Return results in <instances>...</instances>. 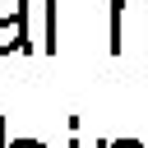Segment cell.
Listing matches in <instances>:
<instances>
[{"instance_id": "6da1fadb", "label": "cell", "mask_w": 148, "mask_h": 148, "mask_svg": "<svg viewBox=\"0 0 148 148\" xmlns=\"http://www.w3.org/2000/svg\"><path fill=\"white\" fill-rule=\"evenodd\" d=\"M130 42L148 46V0H111V51L120 56Z\"/></svg>"}, {"instance_id": "7a4b0ae2", "label": "cell", "mask_w": 148, "mask_h": 148, "mask_svg": "<svg viewBox=\"0 0 148 148\" xmlns=\"http://www.w3.org/2000/svg\"><path fill=\"white\" fill-rule=\"evenodd\" d=\"M5 51H28V14L0 18V56Z\"/></svg>"}, {"instance_id": "3957f363", "label": "cell", "mask_w": 148, "mask_h": 148, "mask_svg": "<svg viewBox=\"0 0 148 148\" xmlns=\"http://www.w3.org/2000/svg\"><path fill=\"white\" fill-rule=\"evenodd\" d=\"M28 14V0H0V18H18Z\"/></svg>"}, {"instance_id": "277c9868", "label": "cell", "mask_w": 148, "mask_h": 148, "mask_svg": "<svg viewBox=\"0 0 148 148\" xmlns=\"http://www.w3.org/2000/svg\"><path fill=\"white\" fill-rule=\"evenodd\" d=\"M0 148H46L37 139H5V125H0Z\"/></svg>"}, {"instance_id": "5b68a950", "label": "cell", "mask_w": 148, "mask_h": 148, "mask_svg": "<svg viewBox=\"0 0 148 148\" xmlns=\"http://www.w3.org/2000/svg\"><path fill=\"white\" fill-rule=\"evenodd\" d=\"M102 148H139V143H130V139H120V143H102Z\"/></svg>"}]
</instances>
